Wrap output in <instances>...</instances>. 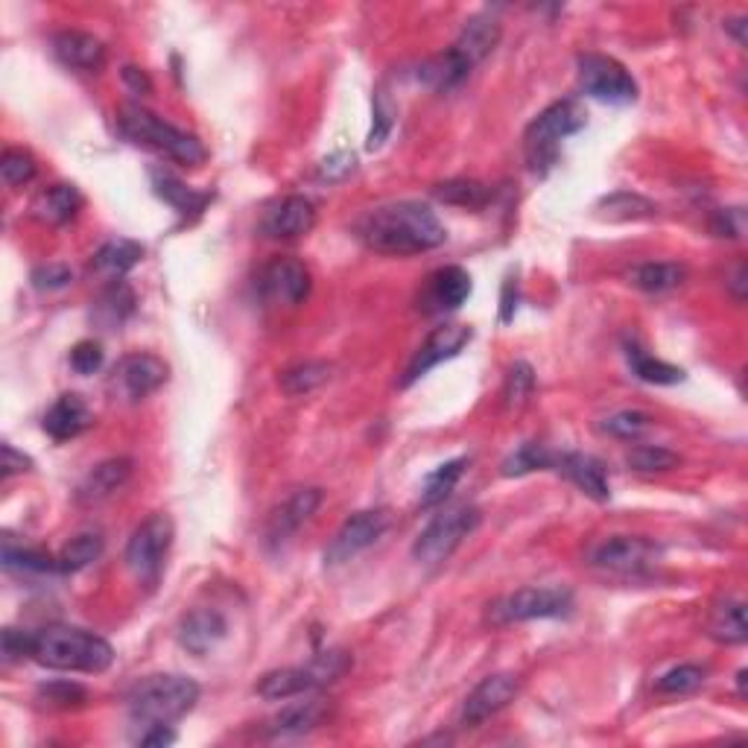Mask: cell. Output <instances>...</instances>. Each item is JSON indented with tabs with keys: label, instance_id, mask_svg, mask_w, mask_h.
<instances>
[{
	"label": "cell",
	"instance_id": "1",
	"mask_svg": "<svg viewBox=\"0 0 748 748\" xmlns=\"http://www.w3.org/2000/svg\"><path fill=\"white\" fill-rule=\"evenodd\" d=\"M357 235L380 255H421L448 240L441 220L425 202H389L371 208L357 222Z\"/></svg>",
	"mask_w": 748,
	"mask_h": 748
},
{
	"label": "cell",
	"instance_id": "2",
	"mask_svg": "<svg viewBox=\"0 0 748 748\" xmlns=\"http://www.w3.org/2000/svg\"><path fill=\"white\" fill-rule=\"evenodd\" d=\"M32 661L59 672H106L114 649L106 638L77 626H44L32 631Z\"/></svg>",
	"mask_w": 748,
	"mask_h": 748
},
{
	"label": "cell",
	"instance_id": "3",
	"mask_svg": "<svg viewBox=\"0 0 748 748\" xmlns=\"http://www.w3.org/2000/svg\"><path fill=\"white\" fill-rule=\"evenodd\" d=\"M118 123L120 132L127 134L132 143L164 152L167 158H173L184 167H199L208 158L206 143L199 141L197 134L167 123L164 118H158L156 111L143 109V106H123Z\"/></svg>",
	"mask_w": 748,
	"mask_h": 748
},
{
	"label": "cell",
	"instance_id": "4",
	"mask_svg": "<svg viewBox=\"0 0 748 748\" xmlns=\"http://www.w3.org/2000/svg\"><path fill=\"white\" fill-rule=\"evenodd\" d=\"M199 685L188 676H152L129 696V717L141 725H173L197 708Z\"/></svg>",
	"mask_w": 748,
	"mask_h": 748
},
{
	"label": "cell",
	"instance_id": "5",
	"mask_svg": "<svg viewBox=\"0 0 748 748\" xmlns=\"http://www.w3.org/2000/svg\"><path fill=\"white\" fill-rule=\"evenodd\" d=\"M588 114L576 100H559V103L547 106L523 134V152H527L529 167L538 176H543L556 161H559V143L579 129H585Z\"/></svg>",
	"mask_w": 748,
	"mask_h": 748
},
{
	"label": "cell",
	"instance_id": "6",
	"mask_svg": "<svg viewBox=\"0 0 748 748\" xmlns=\"http://www.w3.org/2000/svg\"><path fill=\"white\" fill-rule=\"evenodd\" d=\"M351 667V655L342 649L319 652L308 667H285L272 670L258 681V696L267 701H290L305 694H313L319 687L333 685Z\"/></svg>",
	"mask_w": 748,
	"mask_h": 748
},
{
	"label": "cell",
	"instance_id": "7",
	"mask_svg": "<svg viewBox=\"0 0 748 748\" xmlns=\"http://www.w3.org/2000/svg\"><path fill=\"white\" fill-rule=\"evenodd\" d=\"M477 527H480L477 506H450L421 529V536L412 543V559L425 568H436L441 561H448Z\"/></svg>",
	"mask_w": 748,
	"mask_h": 748
},
{
	"label": "cell",
	"instance_id": "8",
	"mask_svg": "<svg viewBox=\"0 0 748 748\" xmlns=\"http://www.w3.org/2000/svg\"><path fill=\"white\" fill-rule=\"evenodd\" d=\"M574 611V594L568 588H520L489 606V622L509 626L527 620H559Z\"/></svg>",
	"mask_w": 748,
	"mask_h": 748
},
{
	"label": "cell",
	"instance_id": "9",
	"mask_svg": "<svg viewBox=\"0 0 748 748\" xmlns=\"http://www.w3.org/2000/svg\"><path fill=\"white\" fill-rule=\"evenodd\" d=\"M579 88L585 97L608 106H629L638 100V82L617 59L602 53H579Z\"/></svg>",
	"mask_w": 748,
	"mask_h": 748
},
{
	"label": "cell",
	"instance_id": "10",
	"mask_svg": "<svg viewBox=\"0 0 748 748\" xmlns=\"http://www.w3.org/2000/svg\"><path fill=\"white\" fill-rule=\"evenodd\" d=\"M173 520L167 515H150L141 527L134 529L127 543V568L143 585H156L170 547H173Z\"/></svg>",
	"mask_w": 748,
	"mask_h": 748
},
{
	"label": "cell",
	"instance_id": "11",
	"mask_svg": "<svg viewBox=\"0 0 748 748\" xmlns=\"http://www.w3.org/2000/svg\"><path fill=\"white\" fill-rule=\"evenodd\" d=\"M588 561L606 574L638 576L661 561V547L640 536H608L594 543Z\"/></svg>",
	"mask_w": 748,
	"mask_h": 748
},
{
	"label": "cell",
	"instance_id": "12",
	"mask_svg": "<svg viewBox=\"0 0 748 748\" xmlns=\"http://www.w3.org/2000/svg\"><path fill=\"white\" fill-rule=\"evenodd\" d=\"M170 378L167 362L156 355H129L114 366L109 378V389L114 398L127 403H138L143 398H150L152 392L164 387Z\"/></svg>",
	"mask_w": 748,
	"mask_h": 748
},
{
	"label": "cell",
	"instance_id": "13",
	"mask_svg": "<svg viewBox=\"0 0 748 748\" xmlns=\"http://www.w3.org/2000/svg\"><path fill=\"white\" fill-rule=\"evenodd\" d=\"M389 512L387 509H366V512H357L337 529V536L331 538L328 550H325V565H346L355 556H360L362 550H369L371 543L378 541L383 532L389 529Z\"/></svg>",
	"mask_w": 748,
	"mask_h": 748
},
{
	"label": "cell",
	"instance_id": "14",
	"mask_svg": "<svg viewBox=\"0 0 748 748\" xmlns=\"http://www.w3.org/2000/svg\"><path fill=\"white\" fill-rule=\"evenodd\" d=\"M473 339V331L468 325H441L436 328L430 337L418 346V351L412 355L410 366L403 371L401 387H412L416 380H421L430 369H436L439 362L453 360L457 355H462L465 346Z\"/></svg>",
	"mask_w": 748,
	"mask_h": 748
},
{
	"label": "cell",
	"instance_id": "15",
	"mask_svg": "<svg viewBox=\"0 0 748 748\" xmlns=\"http://www.w3.org/2000/svg\"><path fill=\"white\" fill-rule=\"evenodd\" d=\"M258 290L269 305H301L310 296V269L299 258L269 260L258 278Z\"/></svg>",
	"mask_w": 748,
	"mask_h": 748
},
{
	"label": "cell",
	"instance_id": "16",
	"mask_svg": "<svg viewBox=\"0 0 748 748\" xmlns=\"http://www.w3.org/2000/svg\"><path fill=\"white\" fill-rule=\"evenodd\" d=\"M518 690L520 678L512 676V672H495V676L482 678L480 685L465 696L459 722H462L465 728H477V725H482L486 719L495 717V714H500V710L518 696Z\"/></svg>",
	"mask_w": 748,
	"mask_h": 748
},
{
	"label": "cell",
	"instance_id": "17",
	"mask_svg": "<svg viewBox=\"0 0 748 748\" xmlns=\"http://www.w3.org/2000/svg\"><path fill=\"white\" fill-rule=\"evenodd\" d=\"M328 699L322 696H299V701H290L285 708L278 710L276 717L269 719L267 734L272 740H296V737H305V734L316 731L319 725L328 719Z\"/></svg>",
	"mask_w": 748,
	"mask_h": 748
},
{
	"label": "cell",
	"instance_id": "18",
	"mask_svg": "<svg viewBox=\"0 0 748 748\" xmlns=\"http://www.w3.org/2000/svg\"><path fill=\"white\" fill-rule=\"evenodd\" d=\"M179 644L190 655H208L226 640L229 635V622L217 608H193L181 617L179 622Z\"/></svg>",
	"mask_w": 748,
	"mask_h": 748
},
{
	"label": "cell",
	"instance_id": "19",
	"mask_svg": "<svg viewBox=\"0 0 748 748\" xmlns=\"http://www.w3.org/2000/svg\"><path fill=\"white\" fill-rule=\"evenodd\" d=\"M468 296H471V276L462 267L436 269L433 276L427 278L421 308L427 313H450V310L462 308Z\"/></svg>",
	"mask_w": 748,
	"mask_h": 748
},
{
	"label": "cell",
	"instance_id": "20",
	"mask_svg": "<svg viewBox=\"0 0 748 748\" xmlns=\"http://www.w3.org/2000/svg\"><path fill=\"white\" fill-rule=\"evenodd\" d=\"M322 489H299L287 497L285 503L278 506L267 523L269 543H285L292 532H299L305 523L316 515L322 506Z\"/></svg>",
	"mask_w": 748,
	"mask_h": 748
},
{
	"label": "cell",
	"instance_id": "21",
	"mask_svg": "<svg viewBox=\"0 0 748 748\" xmlns=\"http://www.w3.org/2000/svg\"><path fill=\"white\" fill-rule=\"evenodd\" d=\"M316 226V208L305 197H287L276 208H269L260 231L272 240H292V237L308 235Z\"/></svg>",
	"mask_w": 748,
	"mask_h": 748
},
{
	"label": "cell",
	"instance_id": "22",
	"mask_svg": "<svg viewBox=\"0 0 748 748\" xmlns=\"http://www.w3.org/2000/svg\"><path fill=\"white\" fill-rule=\"evenodd\" d=\"M53 53L56 59L64 64V68H73V71L97 73L103 71L106 64V44L91 32L82 30H62L56 32L53 39Z\"/></svg>",
	"mask_w": 748,
	"mask_h": 748
},
{
	"label": "cell",
	"instance_id": "23",
	"mask_svg": "<svg viewBox=\"0 0 748 748\" xmlns=\"http://www.w3.org/2000/svg\"><path fill=\"white\" fill-rule=\"evenodd\" d=\"M559 471L574 482L576 489L591 497V500H597V503H606L608 497H611L608 468L591 453H561Z\"/></svg>",
	"mask_w": 748,
	"mask_h": 748
},
{
	"label": "cell",
	"instance_id": "24",
	"mask_svg": "<svg viewBox=\"0 0 748 748\" xmlns=\"http://www.w3.org/2000/svg\"><path fill=\"white\" fill-rule=\"evenodd\" d=\"M41 427H44V433L56 441L77 439L82 430L91 427V410H88V403L82 401L77 392L59 395L53 401V407L44 412Z\"/></svg>",
	"mask_w": 748,
	"mask_h": 748
},
{
	"label": "cell",
	"instance_id": "25",
	"mask_svg": "<svg viewBox=\"0 0 748 748\" xmlns=\"http://www.w3.org/2000/svg\"><path fill=\"white\" fill-rule=\"evenodd\" d=\"M132 477V459L114 457L100 462L97 468L86 473V480L79 482L77 500L79 503H100L106 497H111L114 491H120Z\"/></svg>",
	"mask_w": 748,
	"mask_h": 748
},
{
	"label": "cell",
	"instance_id": "26",
	"mask_svg": "<svg viewBox=\"0 0 748 748\" xmlns=\"http://www.w3.org/2000/svg\"><path fill=\"white\" fill-rule=\"evenodd\" d=\"M500 21L491 16H473L468 24H465V30L459 32L457 44H453V53L462 59L468 68H477V64L486 59V56L491 53V50L497 48V41H500Z\"/></svg>",
	"mask_w": 748,
	"mask_h": 748
},
{
	"label": "cell",
	"instance_id": "27",
	"mask_svg": "<svg viewBox=\"0 0 748 748\" xmlns=\"http://www.w3.org/2000/svg\"><path fill=\"white\" fill-rule=\"evenodd\" d=\"M143 260V246L134 243V240H127V237H118V240H109L94 252L91 258V272L97 276H106L111 281H118L134 269Z\"/></svg>",
	"mask_w": 748,
	"mask_h": 748
},
{
	"label": "cell",
	"instance_id": "28",
	"mask_svg": "<svg viewBox=\"0 0 748 748\" xmlns=\"http://www.w3.org/2000/svg\"><path fill=\"white\" fill-rule=\"evenodd\" d=\"M152 188H156V197L164 199L167 206L179 211L181 217H199L213 199L211 193L188 188L184 181L176 179L173 173H164V170H152Z\"/></svg>",
	"mask_w": 748,
	"mask_h": 748
},
{
	"label": "cell",
	"instance_id": "29",
	"mask_svg": "<svg viewBox=\"0 0 748 748\" xmlns=\"http://www.w3.org/2000/svg\"><path fill=\"white\" fill-rule=\"evenodd\" d=\"M626 360H629L631 375L644 380V383H652V387H676V383L685 380V369H678L672 362L658 360V357L649 355L635 339L626 342Z\"/></svg>",
	"mask_w": 748,
	"mask_h": 748
},
{
	"label": "cell",
	"instance_id": "30",
	"mask_svg": "<svg viewBox=\"0 0 748 748\" xmlns=\"http://www.w3.org/2000/svg\"><path fill=\"white\" fill-rule=\"evenodd\" d=\"M132 313H134V292L123 278L111 281V285L97 296L94 308H91V319H94L100 328H106V331L120 328Z\"/></svg>",
	"mask_w": 748,
	"mask_h": 748
},
{
	"label": "cell",
	"instance_id": "31",
	"mask_svg": "<svg viewBox=\"0 0 748 748\" xmlns=\"http://www.w3.org/2000/svg\"><path fill=\"white\" fill-rule=\"evenodd\" d=\"M79 208H82V193L73 184H53V188L41 190L32 202V213L41 222H50V226H62V222L73 220Z\"/></svg>",
	"mask_w": 748,
	"mask_h": 748
},
{
	"label": "cell",
	"instance_id": "32",
	"mask_svg": "<svg viewBox=\"0 0 748 748\" xmlns=\"http://www.w3.org/2000/svg\"><path fill=\"white\" fill-rule=\"evenodd\" d=\"M685 278L687 269L681 263H672V260H649V263H640V267H635L629 272L631 287L652 292V296L676 290V287L685 285Z\"/></svg>",
	"mask_w": 748,
	"mask_h": 748
},
{
	"label": "cell",
	"instance_id": "33",
	"mask_svg": "<svg viewBox=\"0 0 748 748\" xmlns=\"http://www.w3.org/2000/svg\"><path fill=\"white\" fill-rule=\"evenodd\" d=\"M708 635L719 644H746L748 626H746V606L740 599H722L714 606L708 620Z\"/></svg>",
	"mask_w": 748,
	"mask_h": 748
},
{
	"label": "cell",
	"instance_id": "34",
	"mask_svg": "<svg viewBox=\"0 0 748 748\" xmlns=\"http://www.w3.org/2000/svg\"><path fill=\"white\" fill-rule=\"evenodd\" d=\"M433 197L439 199V202H445V206L468 208V211H480V208L489 206L495 193H491L489 184H482V181L450 179V181H441V184H436Z\"/></svg>",
	"mask_w": 748,
	"mask_h": 748
},
{
	"label": "cell",
	"instance_id": "35",
	"mask_svg": "<svg viewBox=\"0 0 748 748\" xmlns=\"http://www.w3.org/2000/svg\"><path fill=\"white\" fill-rule=\"evenodd\" d=\"M103 550L106 541L100 532H79L56 556L59 574H79V570H86L88 565H94L103 556Z\"/></svg>",
	"mask_w": 748,
	"mask_h": 748
},
{
	"label": "cell",
	"instance_id": "36",
	"mask_svg": "<svg viewBox=\"0 0 748 748\" xmlns=\"http://www.w3.org/2000/svg\"><path fill=\"white\" fill-rule=\"evenodd\" d=\"M468 73H471V68H468L453 50L433 56V59H427V62L418 68V79H421L425 86L433 88V91H450V88H457Z\"/></svg>",
	"mask_w": 748,
	"mask_h": 748
},
{
	"label": "cell",
	"instance_id": "37",
	"mask_svg": "<svg viewBox=\"0 0 748 748\" xmlns=\"http://www.w3.org/2000/svg\"><path fill=\"white\" fill-rule=\"evenodd\" d=\"M331 380V366L322 360H308V362H296L290 369L281 375V389L290 398H299V395H310L316 392L319 387H325Z\"/></svg>",
	"mask_w": 748,
	"mask_h": 748
},
{
	"label": "cell",
	"instance_id": "38",
	"mask_svg": "<svg viewBox=\"0 0 748 748\" xmlns=\"http://www.w3.org/2000/svg\"><path fill=\"white\" fill-rule=\"evenodd\" d=\"M465 465H468V459H450V462L439 465L436 471H430L425 477V486H421V506H439L448 500V495L453 489H457V482L462 480L465 473Z\"/></svg>",
	"mask_w": 748,
	"mask_h": 748
},
{
	"label": "cell",
	"instance_id": "39",
	"mask_svg": "<svg viewBox=\"0 0 748 748\" xmlns=\"http://www.w3.org/2000/svg\"><path fill=\"white\" fill-rule=\"evenodd\" d=\"M3 568L7 574L16 576H48L59 574V565L56 559H50L48 552L30 550V547H12V543H3Z\"/></svg>",
	"mask_w": 748,
	"mask_h": 748
},
{
	"label": "cell",
	"instance_id": "40",
	"mask_svg": "<svg viewBox=\"0 0 748 748\" xmlns=\"http://www.w3.org/2000/svg\"><path fill=\"white\" fill-rule=\"evenodd\" d=\"M599 213L611 222H629V220H646L652 217L655 206L649 199H644L640 193H629V190H620V193H611L599 202Z\"/></svg>",
	"mask_w": 748,
	"mask_h": 748
},
{
	"label": "cell",
	"instance_id": "41",
	"mask_svg": "<svg viewBox=\"0 0 748 748\" xmlns=\"http://www.w3.org/2000/svg\"><path fill=\"white\" fill-rule=\"evenodd\" d=\"M532 392H536V371H532V366L523 360L512 362L509 371H506V383H503L506 410H520V407H527Z\"/></svg>",
	"mask_w": 748,
	"mask_h": 748
},
{
	"label": "cell",
	"instance_id": "42",
	"mask_svg": "<svg viewBox=\"0 0 748 748\" xmlns=\"http://www.w3.org/2000/svg\"><path fill=\"white\" fill-rule=\"evenodd\" d=\"M705 678H708V670L699 664H678L655 681V690L664 696H685L699 690L705 685Z\"/></svg>",
	"mask_w": 748,
	"mask_h": 748
},
{
	"label": "cell",
	"instance_id": "43",
	"mask_svg": "<svg viewBox=\"0 0 748 748\" xmlns=\"http://www.w3.org/2000/svg\"><path fill=\"white\" fill-rule=\"evenodd\" d=\"M678 453H672L670 448H661V445H638L626 453V465L631 471L638 473H664L678 468Z\"/></svg>",
	"mask_w": 748,
	"mask_h": 748
},
{
	"label": "cell",
	"instance_id": "44",
	"mask_svg": "<svg viewBox=\"0 0 748 748\" xmlns=\"http://www.w3.org/2000/svg\"><path fill=\"white\" fill-rule=\"evenodd\" d=\"M552 462L556 459H552V453L543 445L527 441V445H520L512 457L503 462V477H523V473L532 471H547V468H552Z\"/></svg>",
	"mask_w": 748,
	"mask_h": 748
},
{
	"label": "cell",
	"instance_id": "45",
	"mask_svg": "<svg viewBox=\"0 0 748 748\" xmlns=\"http://www.w3.org/2000/svg\"><path fill=\"white\" fill-rule=\"evenodd\" d=\"M652 430V416L644 410H620L602 421V433L620 441H638Z\"/></svg>",
	"mask_w": 748,
	"mask_h": 748
},
{
	"label": "cell",
	"instance_id": "46",
	"mask_svg": "<svg viewBox=\"0 0 748 748\" xmlns=\"http://www.w3.org/2000/svg\"><path fill=\"white\" fill-rule=\"evenodd\" d=\"M0 176L9 188H21L36 179V158L24 150H7L0 156Z\"/></svg>",
	"mask_w": 748,
	"mask_h": 748
},
{
	"label": "cell",
	"instance_id": "47",
	"mask_svg": "<svg viewBox=\"0 0 748 748\" xmlns=\"http://www.w3.org/2000/svg\"><path fill=\"white\" fill-rule=\"evenodd\" d=\"M375 120H371V132L369 138H366V150L375 152L380 150L383 143H387V138L392 134V127H395V106L389 103V97L383 94V91H378L375 94Z\"/></svg>",
	"mask_w": 748,
	"mask_h": 748
},
{
	"label": "cell",
	"instance_id": "48",
	"mask_svg": "<svg viewBox=\"0 0 748 748\" xmlns=\"http://www.w3.org/2000/svg\"><path fill=\"white\" fill-rule=\"evenodd\" d=\"M86 690L73 681H50V685L39 687V699L50 708H79L82 701H86Z\"/></svg>",
	"mask_w": 748,
	"mask_h": 748
},
{
	"label": "cell",
	"instance_id": "49",
	"mask_svg": "<svg viewBox=\"0 0 748 748\" xmlns=\"http://www.w3.org/2000/svg\"><path fill=\"white\" fill-rule=\"evenodd\" d=\"M71 369L77 371V375H94V371L103 369V346L97 342V339H82V342H77V346L71 348Z\"/></svg>",
	"mask_w": 748,
	"mask_h": 748
},
{
	"label": "cell",
	"instance_id": "50",
	"mask_svg": "<svg viewBox=\"0 0 748 748\" xmlns=\"http://www.w3.org/2000/svg\"><path fill=\"white\" fill-rule=\"evenodd\" d=\"M357 170V158L346 150L331 152L328 158H322V164H319V179L333 184V181H346L348 176Z\"/></svg>",
	"mask_w": 748,
	"mask_h": 748
},
{
	"label": "cell",
	"instance_id": "51",
	"mask_svg": "<svg viewBox=\"0 0 748 748\" xmlns=\"http://www.w3.org/2000/svg\"><path fill=\"white\" fill-rule=\"evenodd\" d=\"M73 281V272L64 263H48L32 272V287L36 290H62Z\"/></svg>",
	"mask_w": 748,
	"mask_h": 748
},
{
	"label": "cell",
	"instance_id": "52",
	"mask_svg": "<svg viewBox=\"0 0 748 748\" xmlns=\"http://www.w3.org/2000/svg\"><path fill=\"white\" fill-rule=\"evenodd\" d=\"M3 661L16 664L21 658H32V631L3 629Z\"/></svg>",
	"mask_w": 748,
	"mask_h": 748
},
{
	"label": "cell",
	"instance_id": "53",
	"mask_svg": "<svg viewBox=\"0 0 748 748\" xmlns=\"http://www.w3.org/2000/svg\"><path fill=\"white\" fill-rule=\"evenodd\" d=\"M742 231H746V217H742V208H725V211H717V217H714V235L740 240Z\"/></svg>",
	"mask_w": 748,
	"mask_h": 748
},
{
	"label": "cell",
	"instance_id": "54",
	"mask_svg": "<svg viewBox=\"0 0 748 748\" xmlns=\"http://www.w3.org/2000/svg\"><path fill=\"white\" fill-rule=\"evenodd\" d=\"M0 473H3V480H9V477H16V473H24V471H32V459L27 457V453H21V450H16L12 445H3L0 448Z\"/></svg>",
	"mask_w": 748,
	"mask_h": 748
},
{
	"label": "cell",
	"instance_id": "55",
	"mask_svg": "<svg viewBox=\"0 0 748 748\" xmlns=\"http://www.w3.org/2000/svg\"><path fill=\"white\" fill-rule=\"evenodd\" d=\"M141 746L147 748H164V746H173L176 742V731L170 728V725H147V731L141 734Z\"/></svg>",
	"mask_w": 748,
	"mask_h": 748
},
{
	"label": "cell",
	"instance_id": "56",
	"mask_svg": "<svg viewBox=\"0 0 748 748\" xmlns=\"http://www.w3.org/2000/svg\"><path fill=\"white\" fill-rule=\"evenodd\" d=\"M123 82L132 88L134 94H150L152 91V79L141 71V68H134V64H127L123 68Z\"/></svg>",
	"mask_w": 748,
	"mask_h": 748
},
{
	"label": "cell",
	"instance_id": "57",
	"mask_svg": "<svg viewBox=\"0 0 748 748\" xmlns=\"http://www.w3.org/2000/svg\"><path fill=\"white\" fill-rule=\"evenodd\" d=\"M731 290H734V299H737V301L746 299V263H737V269H734Z\"/></svg>",
	"mask_w": 748,
	"mask_h": 748
},
{
	"label": "cell",
	"instance_id": "58",
	"mask_svg": "<svg viewBox=\"0 0 748 748\" xmlns=\"http://www.w3.org/2000/svg\"><path fill=\"white\" fill-rule=\"evenodd\" d=\"M512 290H515V281H506V287H503V310H500V322H512V316H515Z\"/></svg>",
	"mask_w": 748,
	"mask_h": 748
},
{
	"label": "cell",
	"instance_id": "59",
	"mask_svg": "<svg viewBox=\"0 0 748 748\" xmlns=\"http://www.w3.org/2000/svg\"><path fill=\"white\" fill-rule=\"evenodd\" d=\"M725 30L734 32V39L740 41V44H746V18H737V21H728L725 24Z\"/></svg>",
	"mask_w": 748,
	"mask_h": 748
}]
</instances>
